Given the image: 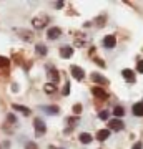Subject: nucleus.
<instances>
[{"label": "nucleus", "mask_w": 143, "mask_h": 149, "mask_svg": "<svg viewBox=\"0 0 143 149\" xmlns=\"http://www.w3.org/2000/svg\"><path fill=\"white\" fill-rule=\"evenodd\" d=\"M115 45H117V38L113 37V35H106L103 38V47L105 48H113Z\"/></svg>", "instance_id": "obj_5"}, {"label": "nucleus", "mask_w": 143, "mask_h": 149, "mask_svg": "<svg viewBox=\"0 0 143 149\" xmlns=\"http://www.w3.org/2000/svg\"><path fill=\"white\" fill-rule=\"evenodd\" d=\"M12 108H13L15 111L23 113L25 116H28V114H30V109H28V108H25V106H22V104H12Z\"/></svg>", "instance_id": "obj_14"}, {"label": "nucleus", "mask_w": 143, "mask_h": 149, "mask_svg": "<svg viewBox=\"0 0 143 149\" xmlns=\"http://www.w3.org/2000/svg\"><path fill=\"white\" fill-rule=\"evenodd\" d=\"M43 88H45V93H53V91H55V85H53V83H47Z\"/></svg>", "instance_id": "obj_20"}, {"label": "nucleus", "mask_w": 143, "mask_h": 149, "mask_svg": "<svg viewBox=\"0 0 143 149\" xmlns=\"http://www.w3.org/2000/svg\"><path fill=\"white\" fill-rule=\"evenodd\" d=\"M60 55H62L63 58H70V56L73 55V48L68 47V45H65V47L60 48Z\"/></svg>", "instance_id": "obj_8"}, {"label": "nucleus", "mask_w": 143, "mask_h": 149, "mask_svg": "<svg viewBox=\"0 0 143 149\" xmlns=\"http://www.w3.org/2000/svg\"><path fill=\"white\" fill-rule=\"evenodd\" d=\"M92 93L97 96V98H100V100H106L108 98V93H106L103 88H98V86H95V88H92Z\"/></svg>", "instance_id": "obj_6"}, {"label": "nucleus", "mask_w": 143, "mask_h": 149, "mask_svg": "<svg viewBox=\"0 0 143 149\" xmlns=\"http://www.w3.org/2000/svg\"><path fill=\"white\" fill-rule=\"evenodd\" d=\"M92 80L95 81V83H101V85H108V80H106L105 76H101L98 73H92Z\"/></svg>", "instance_id": "obj_10"}, {"label": "nucleus", "mask_w": 143, "mask_h": 149, "mask_svg": "<svg viewBox=\"0 0 143 149\" xmlns=\"http://www.w3.org/2000/svg\"><path fill=\"white\" fill-rule=\"evenodd\" d=\"M40 109L45 113H48V114H58V106H40Z\"/></svg>", "instance_id": "obj_11"}, {"label": "nucleus", "mask_w": 143, "mask_h": 149, "mask_svg": "<svg viewBox=\"0 0 143 149\" xmlns=\"http://www.w3.org/2000/svg\"><path fill=\"white\" fill-rule=\"evenodd\" d=\"M123 113H125V111H123V108H122V106H117L115 109H113V114L117 116V119H118V118H122V116H123Z\"/></svg>", "instance_id": "obj_17"}, {"label": "nucleus", "mask_w": 143, "mask_h": 149, "mask_svg": "<svg viewBox=\"0 0 143 149\" xmlns=\"http://www.w3.org/2000/svg\"><path fill=\"white\" fill-rule=\"evenodd\" d=\"M80 111H82V104H75V106H73V113H75V114H80Z\"/></svg>", "instance_id": "obj_23"}, {"label": "nucleus", "mask_w": 143, "mask_h": 149, "mask_svg": "<svg viewBox=\"0 0 143 149\" xmlns=\"http://www.w3.org/2000/svg\"><path fill=\"white\" fill-rule=\"evenodd\" d=\"M47 22H48L47 15H40V17H35L32 23H33V27L35 28H43L45 25H47Z\"/></svg>", "instance_id": "obj_2"}, {"label": "nucleus", "mask_w": 143, "mask_h": 149, "mask_svg": "<svg viewBox=\"0 0 143 149\" xmlns=\"http://www.w3.org/2000/svg\"><path fill=\"white\" fill-rule=\"evenodd\" d=\"M8 63H10V60L5 58V56H0V68H7L8 66Z\"/></svg>", "instance_id": "obj_18"}, {"label": "nucleus", "mask_w": 143, "mask_h": 149, "mask_svg": "<svg viewBox=\"0 0 143 149\" xmlns=\"http://www.w3.org/2000/svg\"><path fill=\"white\" fill-rule=\"evenodd\" d=\"M80 141H82L83 144L92 143V134H88V133H82V134H80Z\"/></svg>", "instance_id": "obj_16"}, {"label": "nucleus", "mask_w": 143, "mask_h": 149, "mask_svg": "<svg viewBox=\"0 0 143 149\" xmlns=\"http://www.w3.org/2000/svg\"><path fill=\"white\" fill-rule=\"evenodd\" d=\"M55 7H57V8H62V7H63V2H57V3H55Z\"/></svg>", "instance_id": "obj_27"}, {"label": "nucleus", "mask_w": 143, "mask_h": 149, "mask_svg": "<svg viewBox=\"0 0 143 149\" xmlns=\"http://www.w3.org/2000/svg\"><path fill=\"white\" fill-rule=\"evenodd\" d=\"M133 149H142V143H137L135 146H133Z\"/></svg>", "instance_id": "obj_28"}, {"label": "nucleus", "mask_w": 143, "mask_h": 149, "mask_svg": "<svg viewBox=\"0 0 143 149\" xmlns=\"http://www.w3.org/2000/svg\"><path fill=\"white\" fill-rule=\"evenodd\" d=\"M98 118H100V119H103V121H105V119H108V111H100Z\"/></svg>", "instance_id": "obj_21"}, {"label": "nucleus", "mask_w": 143, "mask_h": 149, "mask_svg": "<svg viewBox=\"0 0 143 149\" xmlns=\"http://www.w3.org/2000/svg\"><path fill=\"white\" fill-rule=\"evenodd\" d=\"M27 149H37V146H35V144H32V143H30V144H27Z\"/></svg>", "instance_id": "obj_26"}, {"label": "nucleus", "mask_w": 143, "mask_h": 149, "mask_svg": "<svg viewBox=\"0 0 143 149\" xmlns=\"http://www.w3.org/2000/svg\"><path fill=\"white\" fill-rule=\"evenodd\" d=\"M33 126H35V133H37V136H42V134H45V131H47V126H45V123H43L40 118H37V119L33 121Z\"/></svg>", "instance_id": "obj_1"}, {"label": "nucleus", "mask_w": 143, "mask_h": 149, "mask_svg": "<svg viewBox=\"0 0 143 149\" xmlns=\"http://www.w3.org/2000/svg\"><path fill=\"white\" fill-rule=\"evenodd\" d=\"M8 121L13 123V121H15V116H13V114H10V116H8Z\"/></svg>", "instance_id": "obj_29"}, {"label": "nucleus", "mask_w": 143, "mask_h": 149, "mask_svg": "<svg viewBox=\"0 0 143 149\" xmlns=\"http://www.w3.org/2000/svg\"><path fill=\"white\" fill-rule=\"evenodd\" d=\"M137 71L138 73H143V60H140L137 63Z\"/></svg>", "instance_id": "obj_22"}, {"label": "nucleus", "mask_w": 143, "mask_h": 149, "mask_svg": "<svg viewBox=\"0 0 143 149\" xmlns=\"http://www.w3.org/2000/svg\"><path fill=\"white\" fill-rule=\"evenodd\" d=\"M122 74H123V78H125L127 81H130V83H133V81H135V73H133L132 70L125 68V70L122 71Z\"/></svg>", "instance_id": "obj_9"}, {"label": "nucleus", "mask_w": 143, "mask_h": 149, "mask_svg": "<svg viewBox=\"0 0 143 149\" xmlns=\"http://www.w3.org/2000/svg\"><path fill=\"white\" fill-rule=\"evenodd\" d=\"M52 149H55V148H52Z\"/></svg>", "instance_id": "obj_30"}, {"label": "nucleus", "mask_w": 143, "mask_h": 149, "mask_svg": "<svg viewBox=\"0 0 143 149\" xmlns=\"http://www.w3.org/2000/svg\"><path fill=\"white\" fill-rule=\"evenodd\" d=\"M133 114H135V116H143V103L133 104Z\"/></svg>", "instance_id": "obj_13"}, {"label": "nucleus", "mask_w": 143, "mask_h": 149, "mask_svg": "<svg viewBox=\"0 0 143 149\" xmlns=\"http://www.w3.org/2000/svg\"><path fill=\"white\" fill-rule=\"evenodd\" d=\"M48 76L52 78L53 85H55V83L58 81V71H57V70H55V68H48Z\"/></svg>", "instance_id": "obj_15"}, {"label": "nucleus", "mask_w": 143, "mask_h": 149, "mask_svg": "<svg viewBox=\"0 0 143 149\" xmlns=\"http://www.w3.org/2000/svg\"><path fill=\"white\" fill-rule=\"evenodd\" d=\"M62 35V30H60L58 27H53V28H50L47 32V37L50 38V40H57V38Z\"/></svg>", "instance_id": "obj_7"}, {"label": "nucleus", "mask_w": 143, "mask_h": 149, "mask_svg": "<svg viewBox=\"0 0 143 149\" xmlns=\"http://www.w3.org/2000/svg\"><path fill=\"white\" fill-rule=\"evenodd\" d=\"M72 74H73V78L75 80H83V76H85V71L82 68H80V66H77V65H73V66H72Z\"/></svg>", "instance_id": "obj_4"}, {"label": "nucleus", "mask_w": 143, "mask_h": 149, "mask_svg": "<svg viewBox=\"0 0 143 149\" xmlns=\"http://www.w3.org/2000/svg\"><path fill=\"white\" fill-rule=\"evenodd\" d=\"M37 53L38 55H47V47H45V45H37Z\"/></svg>", "instance_id": "obj_19"}, {"label": "nucleus", "mask_w": 143, "mask_h": 149, "mask_svg": "<svg viewBox=\"0 0 143 149\" xmlns=\"http://www.w3.org/2000/svg\"><path fill=\"white\" fill-rule=\"evenodd\" d=\"M108 136H110V131L108 129H100L97 133V139L98 141H105V139H108Z\"/></svg>", "instance_id": "obj_12"}, {"label": "nucleus", "mask_w": 143, "mask_h": 149, "mask_svg": "<svg viewBox=\"0 0 143 149\" xmlns=\"http://www.w3.org/2000/svg\"><path fill=\"white\" fill-rule=\"evenodd\" d=\"M108 128L115 129V131H122V129L125 128V124H123L122 119H110V121H108Z\"/></svg>", "instance_id": "obj_3"}, {"label": "nucleus", "mask_w": 143, "mask_h": 149, "mask_svg": "<svg viewBox=\"0 0 143 149\" xmlns=\"http://www.w3.org/2000/svg\"><path fill=\"white\" fill-rule=\"evenodd\" d=\"M62 93H63L65 96H67V95L70 93V85H68V83H65V88H63V91H62Z\"/></svg>", "instance_id": "obj_24"}, {"label": "nucleus", "mask_w": 143, "mask_h": 149, "mask_svg": "<svg viewBox=\"0 0 143 149\" xmlns=\"http://www.w3.org/2000/svg\"><path fill=\"white\" fill-rule=\"evenodd\" d=\"M0 149H2V148H0Z\"/></svg>", "instance_id": "obj_31"}, {"label": "nucleus", "mask_w": 143, "mask_h": 149, "mask_svg": "<svg viewBox=\"0 0 143 149\" xmlns=\"http://www.w3.org/2000/svg\"><path fill=\"white\" fill-rule=\"evenodd\" d=\"M95 61H97V65H98V66H105V63H103L100 58H95Z\"/></svg>", "instance_id": "obj_25"}]
</instances>
